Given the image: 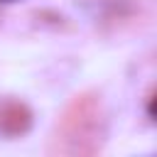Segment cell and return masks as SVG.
I'll return each mask as SVG.
<instances>
[{"mask_svg": "<svg viewBox=\"0 0 157 157\" xmlns=\"http://www.w3.org/2000/svg\"><path fill=\"white\" fill-rule=\"evenodd\" d=\"M2 2H15V0H2Z\"/></svg>", "mask_w": 157, "mask_h": 157, "instance_id": "6da1fadb", "label": "cell"}]
</instances>
